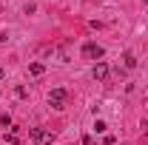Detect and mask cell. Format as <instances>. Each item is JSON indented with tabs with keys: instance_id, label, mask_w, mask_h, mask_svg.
Segmentation results:
<instances>
[{
	"instance_id": "6da1fadb",
	"label": "cell",
	"mask_w": 148,
	"mask_h": 145,
	"mask_svg": "<svg viewBox=\"0 0 148 145\" xmlns=\"http://www.w3.org/2000/svg\"><path fill=\"white\" fill-rule=\"evenodd\" d=\"M66 100H69V91H66V88H51V91H49V105H51L54 111L66 108Z\"/></svg>"
},
{
	"instance_id": "7a4b0ae2",
	"label": "cell",
	"mask_w": 148,
	"mask_h": 145,
	"mask_svg": "<svg viewBox=\"0 0 148 145\" xmlns=\"http://www.w3.org/2000/svg\"><path fill=\"white\" fill-rule=\"evenodd\" d=\"M29 137H32L34 142H40V145H51L54 142V134L46 131V128H29Z\"/></svg>"
},
{
	"instance_id": "3957f363",
	"label": "cell",
	"mask_w": 148,
	"mask_h": 145,
	"mask_svg": "<svg viewBox=\"0 0 148 145\" xmlns=\"http://www.w3.org/2000/svg\"><path fill=\"white\" fill-rule=\"evenodd\" d=\"M103 54H106V49L97 46V43H86V46H83V57H86V60H97V63H100Z\"/></svg>"
},
{
	"instance_id": "277c9868",
	"label": "cell",
	"mask_w": 148,
	"mask_h": 145,
	"mask_svg": "<svg viewBox=\"0 0 148 145\" xmlns=\"http://www.w3.org/2000/svg\"><path fill=\"white\" fill-rule=\"evenodd\" d=\"M108 63H103V60H100V63H97V66H94V80H97V83H103V80H106V77H108Z\"/></svg>"
},
{
	"instance_id": "5b68a950",
	"label": "cell",
	"mask_w": 148,
	"mask_h": 145,
	"mask_svg": "<svg viewBox=\"0 0 148 145\" xmlns=\"http://www.w3.org/2000/svg\"><path fill=\"white\" fill-rule=\"evenodd\" d=\"M29 74H32V77H43V74H46V66H43V63H32V66H29Z\"/></svg>"
},
{
	"instance_id": "8992f818",
	"label": "cell",
	"mask_w": 148,
	"mask_h": 145,
	"mask_svg": "<svg viewBox=\"0 0 148 145\" xmlns=\"http://www.w3.org/2000/svg\"><path fill=\"white\" fill-rule=\"evenodd\" d=\"M123 60H125V68H137V57H134V51H125Z\"/></svg>"
},
{
	"instance_id": "52a82bcc",
	"label": "cell",
	"mask_w": 148,
	"mask_h": 145,
	"mask_svg": "<svg viewBox=\"0 0 148 145\" xmlns=\"http://www.w3.org/2000/svg\"><path fill=\"white\" fill-rule=\"evenodd\" d=\"M6 142H12V145H17V142H20V131H17V128H12V131H9Z\"/></svg>"
},
{
	"instance_id": "ba28073f",
	"label": "cell",
	"mask_w": 148,
	"mask_h": 145,
	"mask_svg": "<svg viewBox=\"0 0 148 145\" xmlns=\"http://www.w3.org/2000/svg\"><path fill=\"white\" fill-rule=\"evenodd\" d=\"M94 131H97V134H106V131H108V125H106L103 120H97V122H94Z\"/></svg>"
},
{
	"instance_id": "9c48e42d",
	"label": "cell",
	"mask_w": 148,
	"mask_h": 145,
	"mask_svg": "<svg viewBox=\"0 0 148 145\" xmlns=\"http://www.w3.org/2000/svg\"><path fill=\"white\" fill-rule=\"evenodd\" d=\"M0 125H3V128H12V117H9V114H3V117H0Z\"/></svg>"
},
{
	"instance_id": "30bf717a",
	"label": "cell",
	"mask_w": 148,
	"mask_h": 145,
	"mask_svg": "<svg viewBox=\"0 0 148 145\" xmlns=\"http://www.w3.org/2000/svg\"><path fill=\"white\" fill-rule=\"evenodd\" d=\"M83 145H97V142H94L91 137H83Z\"/></svg>"
},
{
	"instance_id": "8fae6325",
	"label": "cell",
	"mask_w": 148,
	"mask_h": 145,
	"mask_svg": "<svg viewBox=\"0 0 148 145\" xmlns=\"http://www.w3.org/2000/svg\"><path fill=\"white\" fill-rule=\"evenodd\" d=\"M3 74H6V71H3V66H0V80H3Z\"/></svg>"
}]
</instances>
